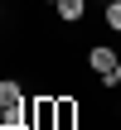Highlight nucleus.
Wrapping results in <instances>:
<instances>
[{
	"instance_id": "39448f33",
	"label": "nucleus",
	"mask_w": 121,
	"mask_h": 130,
	"mask_svg": "<svg viewBox=\"0 0 121 130\" xmlns=\"http://www.w3.org/2000/svg\"><path fill=\"white\" fill-rule=\"evenodd\" d=\"M58 130H78V96H58Z\"/></svg>"
},
{
	"instance_id": "f03ea898",
	"label": "nucleus",
	"mask_w": 121,
	"mask_h": 130,
	"mask_svg": "<svg viewBox=\"0 0 121 130\" xmlns=\"http://www.w3.org/2000/svg\"><path fill=\"white\" fill-rule=\"evenodd\" d=\"M29 130H58V96L53 92L29 96Z\"/></svg>"
},
{
	"instance_id": "7ed1b4c3",
	"label": "nucleus",
	"mask_w": 121,
	"mask_h": 130,
	"mask_svg": "<svg viewBox=\"0 0 121 130\" xmlns=\"http://www.w3.org/2000/svg\"><path fill=\"white\" fill-rule=\"evenodd\" d=\"M116 63H121V58H116V48H107V43H92V48H87V68H92L97 77H102V72H112Z\"/></svg>"
},
{
	"instance_id": "20e7f679",
	"label": "nucleus",
	"mask_w": 121,
	"mask_h": 130,
	"mask_svg": "<svg viewBox=\"0 0 121 130\" xmlns=\"http://www.w3.org/2000/svg\"><path fill=\"white\" fill-rule=\"evenodd\" d=\"M53 10H58V19H63V24H82V14H87V0H58Z\"/></svg>"
},
{
	"instance_id": "1a4fd4ad",
	"label": "nucleus",
	"mask_w": 121,
	"mask_h": 130,
	"mask_svg": "<svg viewBox=\"0 0 121 130\" xmlns=\"http://www.w3.org/2000/svg\"><path fill=\"white\" fill-rule=\"evenodd\" d=\"M0 19H5V5H0Z\"/></svg>"
},
{
	"instance_id": "6e6552de",
	"label": "nucleus",
	"mask_w": 121,
	"mask_h": 130,
	"mask_svg": "<svg viewBox=\"0 0 121 130\" xmlns=\"http://www.w3.org/2000/svg\"><path fill=\"white\" fill-rule=\"evenodd\" d=\"M44 5H58V0H44Z\"/></svg>"
},
{
	"instance_id": "f257e3e1",
	"label": "nucleus",
	"mask_w": 121,
	"mask_h": 130,
	"mask_svg": "<svg viewBox=\"0 0 121 130\" xmlns=\"http://www.w3.org/2000/svg\"><path fill=\"white\" fill-rule=\"evenodd\" d=\"M24 121H29L24 87L15 77H0V130H24Z\"/></svg>"
},
{
	"instance_id": "423d86ee",
	"label": "nucleus",
	"mask_w": 121,
	"mask_h": 130,
	"mask_svg": "<svg viewBox=\"0 0 121 130\" xmlns=\"http://www.w3.org/2000/svg\"><path fill=\"white\" fill-rule=\"evenodd\" d=\"M102 19H107L112 34H121V0H107V14H102Z\"/></svg>"
},
{
	"instance_id": "0eeeda50",
	"label": "nucleus",
	"mask_w": 121,
	"mask_h": 130,
	"mask_svg": "<svg viewBox=\"0 0 121 130\" xmlns=\"http://www.w3.org/2000/svg\"><path fill=\"white\" fill-rule=\"evenodd\" d=\"M102 92H121V63L112 68V72H102Z\"/></svg>"
}]
</instances>
